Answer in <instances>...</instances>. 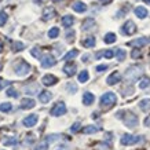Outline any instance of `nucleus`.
Returning <instances> with one entry per match:
<instances>
[{"mask_svg":"<svg viewBox=\"0 0 150 150\" xmlns=\"http://www.w3.org/2000/svg\"><path fill=\"white\" fill-rule=\"evenodd\" d=\"M116 117L123 118L124 124H125L128 128H135L138 125V123H139L138 116H135V114L132 113V112H129V110H120V112H117Z\"/></svg>","mask_w":150,"mask_h":150,"instance_id":"nucleus-1","label":"nucleus"},{"mask_svg":"<svg viewBox=\"0 0 150 150\" xmlns=\"http://www.w3.org/2000/svg\"><path fill=\"white\" fill-rule=\"evenodd\" d=\"M117 102V96L114 92H106L100 96V106L102 108H110Z\"/></svg>","mask_w":150,"mask_h":150,"instance_id":"nucleus-2","label":"nucleus"},{"mask_svg":"<svg viewBox=\"0 0 150 150\" xmlns=\"http://www.w3.org/2000/svg\"><path fill=\"white\" fill-rule=\"evenodd\" d=\"M142 73H143L142 66H131L125 72V79H127L128 81H135V80H138V77L141 76Z\"/></svg>","mask_w":150,"mask_h":150,"instance_id":"nucleus-3","label":"nucleus"},{"mask_svg":"<svg viewBox=\"0 0 150 150\" xmlns=\"http://www.w3.org/2000/svg\"><path fill=\"white\" fill-rule=\"evenodd\" d=\"M14 70H15V74H17V76H21V77H22V76H26L28 73L30 72V65L21 59L18 64L15 65Z\"/></svg>","mask_w":150,"mask_h":150,"instance_id":"nucleus-4","label":"nucleus"},{"mask_svg":"<svg viewBox=\"0 0 150 150\" xmlns=\"http://www.w3.org/2000/svg\"><path fill=\"white\" fill-rule=\"evenodd\" d=\"M142 137H135V135H131V134H125L121 137V145L124 146H131V145H135L138 142L141 141Z\"/></svg>","mask_w":150,"mask_h":150,"instance_id":"nucleus-5","label":"nucleus"},{"mask_svg":"<svg viewBox=\"0 0 150 150\" xmlns=\"http://www.w3.org/2000/svg\"><path fill=\"white\" fill-rule=\"evenodd\" d=\"M51 116H54V117H59V116H64L66 113V106H65L64 102H58V103H55V106L51 109Z\"/></svg>","mask_w":150,"mask_h":150,"instance_id":"nucleus-6","label":"nucleus"},{"mask_svg":"<svg viewBox=\"0 0 150 150\" xmlns=\"http://www.w3.org/2000/svg\"><path fill=\"white\" fill-rule=\"evenodd\" d=\"M121 32L124 35H127V36H131V35H134V33L137 32V25L132 22V21H127L123 25V28H121Z\"/></svg>","mask_w":150,"mask_h":150,"instance_id":"nucleus-7","label":"nucleus"},{"mask_svg":"<svg viewBox=\"0 0 150 150\" xmlns=\"http://www.w3.org/2000/svg\"><path fill=\"white\" fill-rule=\"evenodd\" d=\"M57 64V59L52 57V55H44V57H41V68H51V66H54Z\"/></svg>","mask_w":150,"mask_h":150,"instance_id":"nucleus-8","label":"nucleus"},{"mask_svg":"<svg viewBox=\"0 0 150 150\" xmlns=\"http://www.w3.org/2000/svg\"><path fill=\"white\" fill-rule=\"evenodd\" d=\"M37 121H39V116H37V114H30V116H28V117L23 118L22 124L28 128H32L37 124Z\"/></svg>","mask_w":150,"mask_h":150,"instance_id":"nucleus-9","label":"nucleus"},{"mask_svg":"<svg viewBox=\"0 0 150 150\" xmlns=\"http://www.w3.org/2000/svg\"><path fill=\"white\" fill-rule=\"evenodd\" d=\"M41 81H43V84L47 87H50V86H54V84H57L58 83V79L55 77L54 74H46L44 77L41 79Z\"/></svg>","mask_w":150,"mask_h":150,"instance_id":"nucleus-10","label":"nucleus"},{"mask_svg":"<svg viewBox=\"0 0 150 150\" xmlns=\"http://www.w3.org/2000/svg\"><path fill=\"white\" fill-rule=\"evenodd\" d=\"M120 80H121V74L118 72H113L109 77L106 79V83H108L109 86H114V84H117Z\"/></svg>","mask_w":150,"mask_h":150,"instance_id":"nucleus-11","label":"nucleus"},{"mask_svg":"<svg viewBox=\"0 0 150 150\" xmlns=\"http://www.w3.org/2000/svg\"><path fill=\"white\" fill-rule=\"evenodd\" d=\"M94 100H95V95H94V94H91V92H88V91L83 94V103L86 105V106L92 105Z\"/></svg>","mask_w":150,"mask_h":150,"instance_id":"nucleus-12","label":"nucleus"},{"mask_svg":"<svg viewBox=\"0 0 150 150\" xmlns=\"http://www.w3.org/2000/svg\"><path fill=\"white\" fill-rule=\"evenodd\" d=\"M149 43H150V39H149V37H141V39H137V40L131 41V43H128V46L142 47V46H145V44H149Z\"/></svg>","mask_w":150,"mask_h":150,"instance_id":"nucleus-13","label":"nucleus"},{"mask_svg":"<svg viewBox=\"0 0 150 150\" xmlns=\"http://www.w3.org/2000/svg\"><path fill=\"white\" fill-rule=\"evenodd\" d=\"M72 8L74 10L76 13H86L87 6H86V3H83V1H74L72 4Z\"/></svg>","mask_w":150,"mask_h":150,"instance_id":"nucleus-14","label":"nucleus"},{"mask_svg":"<svg viewBox=\"0 0 150 150\" xmlns=\"http://www.w3.org/2000/svg\"><path fill=\"white\" fill-rule=\"evenodd\" d=\"M35 105H36V102L33 99L25 98V99H22V102H21V109H33Z\"/></svg>","mask_w":150,"mask_h":150,"instance_id":"nucleus-15","label":"nucleus"},{"mask_svg":"<svg viewBox=\"0 0 150 150\" xmlns=\"http://www.w3.org/2000/svg\"><path fill=\"white\" fill-rule=\"evenodd\" d=\"M135 15L141 19L146 18V17H147V10H146L143 6H138L137 8H135Z\"/></svg>","mask_w":150,"mask_h":150,"instance_id":"nucleus-16","label":"nucleus"},{"mask_svg":"<svg viewBox=\"0 0 150 150\" xmlns=\"http://www.w3.org/2000/svg\"><path fill=\"white\" fill-rule=\"evenodd\" d=\"M55 17V10L52 8V7H47L46 10H44V13H43V19L44 21H48V19L54 18Z\"/></svg>","mask_w":150,"mask_h":150,"instance_id":"nucleus-17","label":"nucleus"},{"mask_svg":"<svg viewBox=\"0 0 150 150\" xmlns=\"http://www.w3.org/2000/svg\"><path fill=\"white\" fill-rule=\"evenodd\" d=\"M39 99H40L41 103H47V102H50V100L52 99V94L48 91H43L40 95H39Z\"/></svg>","mask_w":150,"mask_h":150,"instance_id":"nucleus-18","label":"nucleus"},{"mask_svg":"<svg viewBox=\"0 0 150 150\" xmlns=\"http://www.w3.org/2000/svg\"><path fill=\"white\" fill-rule=\"evenodd\" d=\"M102 57H103V58H108V59H110V58H113L114 57V51L113 50H106V51H100V52H98V54H96V57L95 58H102Z\"/></svg>","mask_w":150,"mask_h":150,"instance_id":"nucleus-19","label":"nucleus"},{"mask_svg":"<svg viewBox=\"0 0 150 150\" xmlns=\"http://www.w3.org/2000/svg\"><path fill=\"white\" fill-rule=\"evenodd\" d=\"M64 72L68 74V76H73L76 73V65L74 64H66L64 68Z\"/></svg>","mask_w":150,"mask_h":150,"instance_id":"nucleus-20","label":"nucleus"},{"mask_svg":"<svg viewBox=\"0 0 150 150\" xmlns=\"http://www.w3.org/2000/svg\"><path fill=\"white\" fill-rule=\"evenodd\" d=\"M74 23V18H73L72 15H65L64 18H62V25L65 28H70Z\"/></svg>","mask_w":150,"mask_h":150,"instance_id":"nucleus-21","label":"nucleus"},{"mask_svg":"<svg viewBox=\"0 0 150 150\" xmlns=\"http://www.w3.org/2000/svg\"><path fill=\"white\" fill-rule=\"evenodd\" d=\"M81 44L84 47H87V48H91V47L95 46V37H92V36L87 37V39H84V40L81 41Z\"/></svg>","mask_w":150,"mask_h":150,"instance_id":"nucleus-22","label":"nucleus"},{"mask_svg":"<svg viewBox=\"0 0 150 150\" xmlns=\"http://www.w3.org/2000/svg\"><path fill=\"white\" fill-rule=\"evenodd\" d=\"M139 108H141V110H143V112H149L150 110V99L149 98L142 99L141 102H139Z\"/></svg>","mask_w":150,"mask_h":150,"instance_id":"nucleus-23","label":"nucleus"},{"mask_svg":"<svg viewBox=\"0 0 150 150\" xmlns=\"http://www.w3.org/2000/svg\"><path fill=\"white\" fill-rule=\"evenodd\" d=\"M25 92H26V94H29V95L37 94V92H39V86H37V84H32V86L25 87Z\"/></svg>","mask_w":150,"mask_h":150,"instance_id":"nucleus-24","label":"nucleus"},{"mask_svg":"<svg viewBox=\"0 0 150 150\" xmlns=\"http://www.w3.org/2000/svg\"><path fill=\"white\" fill-rule=\"evenodd\" d=\"M116 35L114 33H108V35H105V37H103V41L106 43V44H112V43H114L116 41Z\"/></svg>","mask_w":150,"mask_h":150,"instance_id":"nucleus-25","label":"nucleus"},{"mask_svg":"<svg viewBox=\"0 0 150 150\" xmlns=\"http://www.w3.org/2000/svg\"><path fill=\"white\" fill-rule=\"evenodd\" d=\"M94 23H95V22H94V19H92V18L86 19V21L83 22V25H81V29H83V30H88L90 28L94 26Z\"/></svg>","mask_w":150,"mask_h":150,"instance_id":"nucleus-26","label":"nucleus"},{"mask_svg":"<svg viewBox=\"0 0 150 150\" xmlns=\"http://www.w3.org/2000/svg\"><path fill=\"white\" fill-rule=\"evenodd\" d=\"M88 79H90V74H88L87 70H83V72L79 73V81L80 83H87Z\"/></svg>","mask_w":150,"mask_h":150,"instance_id":"nucleus-27","label":"nucleus"},{"mask_svg":"<svg viewBox=\"0 0 150 150\" xmlns=\"http://www.w3.org/2000/svg\"><path fill=\"white\" fill-rule=\"evenodd\" d=\"M13 109V105L10 103V102H4V103H0V112H3V113H8L10 110Z\"/></svg>","mask_w":150,"mask_h":150,"instance_id":"nucleus-28","label":"nucleus"},{"mask_svg":"<svg viewBox=\"0 0 150 150\" xmlns=\"http://www.w3.org/2000/svg\"><path fill=\"white\" fill-rule=\"evenodd\" d=\"M100 128L99 127H95V125H87L84 129H83V132L84 134H95V132H98Z\"/></svg>","mask_w":150,"mask_h":150,"instance_id":"nucleus-29","label":"nucleus"},{"mask_svg":"<svg viewBox=\"0 0 150 150\" xmlns=\"http://www.w3.org/2000/svg\"><path fill=\"white\" fill-rule=\"evenodd\" d=\"M77 55H79V51H77V50H72V51H69L68 54L65 55V57H64V59H65V61H70V59L76 58Z\"/></svg>","mask_w":150,"mask_h":150,"instance_id":"nucleus-30","label":"nucleus"},{"mask_svg":"<svg viewBox=\"0 0 150 150\" xmlns=\"http://www.w3.org/2000/svg\"><path fill=\"white\" fill-rule=\"evenodd\" d=\"M116 57H117V59L121 62V61H124V58L127 57V52L124 50H121V48H117V50H116Z\"/></svg>","mask_w":150,"mask_h":150,"instance_id":"nucleus-31","label":"nucleus"},{"mask_svg":"<svg viewBox=\"0 0 150 150\" xmlns=\"http://www.w3.org/2000/svg\"><path fill=\"white\" fill-rule=\"evenodd\" d=\"M58 35H59V29L57 26L51 28L50 30H48V37L50 39H55V37H58Z\"/></svg>","mask_w":150,"mask_h":150,"instance_id":"nucleus-32","label":"nucleus"},{"mask_svg":"<svg viewBox=\"0 0 150 150\" xmlns=\"http://www.w3.org/2000/svg\"><path fill=\"white\" fill-rule=\"evenodd\" d=\"M149 86H150V79H147V77L142 79L141 81H139V88H141V90H145V88H147Z\"/></svg>","mask_w":150,"mask_h":150,"instance_id":"nucleus-33","label":"nucleus"},{"mask_svg":"<svg viewBox=\"0 0 150 150\" xmlns=\"http://www.w3.org/2000/svg\"><path fill=\"white\" fill-rule=\"evenodd\" d=\"M66 90H68L70 94H76V91H77V86H76L74 83H68V84H66Z\"/></svg>","mask_w":150,"mask_h":150,"instance_id":"nucleus-34","label":"nucleus"},{"mask_svg":"<svg viewBox=\"0 0 150 150\" xmlns=\"http://www.w3.org/2000/svg\"><path fill=\"white\" fill-rule=\"evenodd\" d=\"M47 149H48V142H47V141L40 142V143L35 147V150H47Z\"/></svg>","mask_w":150,"mask_h":150,"instance_id":"nucleus-35","label":"nucleus"},{"mask_svg":"<svg viewBox=\"0 0 150 150\" xmlns=\"http://www.w3.org/2000/svg\"><path fill=\"white\" fill-rule=\"evenodd\" d=\"M25 48V44L23 43H21V41H15L14 43V51H21Z\"/></svg>","mask_w":150,"mask_h":150,"instance_id":"nucleus-36","label":"nucleus"},{"mask_svg":"<svg viewBox=\"0 0 150 150\" xmlns=\"http://www.w3.org/2000/svg\"><path fill=\"white\" fill-rule=\"evenodd\" d=\"M7 22V14L4 11H0V26H3Z\"/></svg>","mask_w":150,"mask_h":150,"instance_id":"nucleus-37","label":"nucleus"},{"mask_svg":"<svg viewBox=\"0 0 150 150\" xmlns=\"http://www.w3.org/2000/svg\"><path fill=\"white\" fill-rule=\"evenodd\" d=\"M30 54H32L35 58H37V59L41 58V51L39 50V48H32V50H30Z\"/></svg>","mask_w":150,"mask_h":150,"instance_id":"nucleus-38","label":"nucleus"},{"mask_svg":"<svg viewBox=\"0 0 150 150\" xmlns=\"http://www.w3.org/2000/svg\"><path fill=\"white\" fill-rule=\"evenodd\" d=\"M7 95L8 96H13V98H18L19 94L17 90H14V88H10V90H7Z\"/></svg>","mask_w":150,"mask_h":150,"instance_id":"nucleus-39","label":"nucleus"},{"mask_svg":"<svg viewBox=\"0 0 150 150\" xmlns=\"http://www.w3.org/2000/svg\"><path fill=\"white\" fill-rule=\"evenodd\" d=\"M6 146H8V145H15L17 143V139L15 138H11V139H4V142H3Z\"/></svg>","mask_w":150,"mask_h":150,"instance_id":"nucleus-40","label":"nucleus"},{"mask_svg":"<svg viewBox=\"0 0 150 150\" xmlns=\"http://www.w3.org/2000/svg\"><path fill=\"white\" fill-rule=\"evenodd\" d=\"M80 127H81V124H80V123H74L72 127H70V131H72V132H77L79 129H80Z\"/></svg>","mask_w":150,"mask_h":150,"instance_id":"nucleus-41","label":"nucleus"},{"mask_svg":"<svg viewBox=\"0 0 150 150\" xmlns=\"http://www.w3.org/2000/svg\"><path fill=\"white\" fill-rule=\"evenodd\" d=\"M108 68H109L108 65H98V66H96V72H103V70H106Z\"/></svg>","mask_w":150,"mask_h":150,"instance_id":"nucleus-42","label":"nucleus"},{"mask_svg":"<svg viewBox=\"0 0 150 150\" xmlns=\"http://www.w3.org/2000/svg\"><path fill=\"white\" fill-rule=\"evenodd\" d=\"M73 37H74V32H73V30H69V32L66 33V39H68L69 41H73Z\"/></svg>","mask_w":150,"mask_h":150,"instance_id":"nucleus-43","label":"nucleus"},{"mask_svg":"<svg viewBox=\"0 0 150 150\" xmlns=\"http://www.w3.org/2000/svg\"><path fill=\"white\" fill-rule=\"evenodd\" d=\"M132 58L134 59H137V58H139V57H141V51H138V50H134L132 51Z\"/></svg>","mask_w":150,"mask_h":150,"instance_id":"nucleus-44","label":"nucleus"},{"mask_svg":"<svg viewBox=\"0 0 150 150\" xmlns=\"http://www.w3.org/2000/svg\"><path fill=\"white\" fill-rule=\"evenodd\" d=\"M4 86H8V81H3V80H0V90H1Z\"/></svg>","mask_w":150,"mask_h":150,"instance_id":"nucleus-45","label":"nucleus"},{"mask_svg":"<svg viewBox=\"0 0 150 150\" xmlns=\"http://www.w3.org/2000/svg\"><path fill=\"white\" fill-rule=\"evenodd\" d=\"M145 125H146V127H150V116H149V117H146V120H145Z\"/></svg>","mask_w":150,"mask_h":150,"instance_id":"nucleus-46","label":"nucleus"},{"mask_svg":"<svg viewBox=\"0 0 150 150\" xmlns=\"http://www.w3.org/2000/svg\"><path fill=\"white\" fill-rule=\"evenodd\" d=\"M55 150H68L66 146H58V147H55Z\"/></svg>","mask_w":150,"mask_h":150,"instance_id":"nucleus-47","label":"nucleus"},{"mask_svg":"<svg viewBox=\"0 0 150 150\" xmlns=\"http://www.w3.org/2000/svg\"><path fill=\"white\" fill-rule=\"evenodd\" d=\"M88 58H90V55H84L83 57V62H88Z\"/></svg>","mask_w":150,"mask_h":150,"instance_id":"nucleus-48","label":"nucleus"},{"mask_svg":"<svg viewBox=\"0 0 150 150\" xmlns=\"http://www.w3.org/2000/svg\"><path fill=\"white\" fill-rule=\"evenodd\" d=\"M1 50H3V44H1V41H0V52H1Z\"/></svg>","mask_w":150,"mask_h":150,"instance_id":"nucleus-49","label":"nucleus"},{"mask_svg":"<svg viewBox=\"0 0 150 150\" xmlns=\"http://www.w3.org/2000/svg\"><path fill=\"white\" fill-rule=\"evenodd\" d=\"M145 3H146V4H149V6H150V0H145Z\"/></svg>","mask_w":150,"mask_h":150,"instance_id":"nucleus-50","label":"nucleus"},{"mask_svg":"<svg viewBox=\"0 0 150 150\" xmlns=\"http://www.w3.org/2000/svg\"><path fill=\"white\" fill-rule=\"evenodd\" d=\"M100 1H103V3H108V1H110V0H100Z\"/></svg>","mask_w":150,"mask_h":150,"instance_id":"nucleus-51","label":"nucleus"},{"mask_svg":"<svg viewBox=\"0 0 150 150\" xmlns=\"http://www.w3.org/2000/svg\"><path fill=\"white\" fill-rule=\"evenodd\" d=\"M54 1H58V0H54Z\"/></svg>","mask_w":150,"mask_h":150,"instance_id":"nucleus-52","label":"nucleus"},{"mask_svg":"<svg viewBox=\"0 0 150 150\" xmlns=\"http://www.w3.org/2000/svg\"><path fill=\"white\" fill-rule=\"evenodd\" d=\"M0 68H1V65H0Z\"/></svg>","mask_w":150,"mask_h":150,"instance_id":"nucleus-53","label":"nucleus"}]
</instances>
